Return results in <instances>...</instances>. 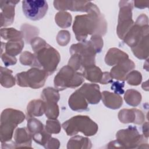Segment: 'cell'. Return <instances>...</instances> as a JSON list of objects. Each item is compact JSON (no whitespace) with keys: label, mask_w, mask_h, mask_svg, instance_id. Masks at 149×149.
I'll return each mask as SVG.
<instances>
[{"label":"cell","mask_w":149,"mask_h":149,"mask_svg":"<svg viewBox=\"0 0 149 149\" xmlns=\"http://www.w3.org/2000/svg\"><path fill=\"white\" fill-rule=\"evenodd\" d=\"M118 116L120 122L123 123H133L140 125L145 120L143 112L136 108L122 109L119 112Z\"/></svg>","instance_id":"cell-15"},{"label":"cell","mask_w":149,"mask_h":149,"mask_svg":"<svg viewBox=\"0 0 149 149\" xmlns=\"http://www.w3.org/2000/svg\"><path fill=\"white\" fill-rule=\"evenodd\" d=\"M70 40V34L68 30H61L56 36V41L61 46L66 45Z\"/></svg>","instance_id":"cell-38"},{"label":"cell","mask_w":149,"mask_h":149,"mask_svg":"<svg viewBox=\"0 0 149 149\" xmlns=\"http://www.w3.org/2000/svg\"><path fill=\"white\" fill-rule=\"evenodd\" d=\"M13 72L7 68L1 66L0 83L2 86L10 88L15 86L16 79L12 75Z\"/></svg>","instance_id":"cell-26"},{"label":"cell","mask_w":149,"mask_h":149,"mask_svg":"<svg viewBox=\"0 0 149 149\" xmlns=\"http://www.w3.org/2000/svg\"><path fill=\"white\" fill-rule=\"evenodd\" d=\"M48 76L44 69L33 67L26 72L17 73L15 79L17 84L20 87L38 89L44 86Z\"/></svg>","instance_id":"cell-6"},{"label":"cell","mask_w":149,"mask_h":149,"mask_svg":"<svg viewBox=\"0 0 149 149\" xmlns=\"http://www.w3.org/2000/svg\"><path fill=\"white\" fill-rule=\"evenodd\" d=\"M69 107L75 111H83L87 109L88 102L83 94L78 91L76 90L69 97L68 100Z\"/></svg>","instance_id":"cell-18"},{"label":"cell","mask_w":149,"mask_h":149,"mask_svg":"<svg viewBox=\"0 0 149 149\" xmlns=\"http://www.w3.org/2000/svg\"><path fill=\"white\" fill-rule=\"evenodd\" d=\"M25 118L26 116L22 111L12 108H6L1 113V125L16 127Z\"/></svg>","instance_id":"cell-12"},{"label":"cell","mask_w":149,"mask_h":149,"mask_svg":"<svg viewBox=\"0 0 149 149\" xmlns=\"http://www.w3.org/2000/svg\"><path fill=\"white\" fill-rule=\"evenodd\" d=\"M148 24L143 25L135 22L125 36L123 41L131 48L135 47L144 36L148 35Z\"/></svg>","instance_id":"cell-11"},{"label":"cell","mask_w":149,"mask_h":149,"mask_svg":"<svg viewBox=\"0 0 149 149\" xmlns=\"http://www.w3.org/2000/svg\"><path fill=\"white\" fill-rule=\"evenodd\" d=\"M129 59V55L116 48H110L105 55V62L108 66H113L120 61Z\"/></svg>","instance_id":"cell-21"},{"label":"cell","mask_w":149,"mask_h":149,"mask_svg":"<svg viewBox=\"0 0 149 149\" xmlns=\"http://www.w3.org/2000/svg\"><path fill=\"white\" fill-rule=\"evenodd\" d=\"M3 44L4 47L2 44H1V46L5 48V52L13 56H15L21 52L24 44V41L22 40L17 41H9Z\"/></svg>","instance_id":"cell-25"},{"label":"cell","mask_w":149,"mask_h":149,"mask_svg":"<svg viewBox=\"0 0 149 149\" xmlns=\"http://www.w3.org/2000/svg\"><path fill=\"white\" fill-rule=\"evenodd\" d=\"M92 144L89 139L81 136L70 138L67 144V148H91Z\"/></svg>","instance_id":"cell-24"},{"label":"cell","mask_w":149,"mask_h":149,"mask_svg":"<svg viewBox=\"0 0 149 149\" xmlns=\"http://www.w3.org/2000/svg\"><path fill=\"white\" fill-rule=\"evenodd\" d=\"M142 88L144 90L148 91V81L144 82L142 84Z\"/></svg>","instance_id":"cell-47"},{"label":"cell","mask_w":149,"mask_h":149,"mask_svg":"<svg viewBox=\"0 0 149 149\" xmlns=\"http://www.w3.org/2000/svg\"><path fill=\"white\" fill-rule=\"evenodd\" d=\"M112 82V78L110 75V73L108 72H104L102 74V79L100 83L102 84H107Z\"/></svg>","instance_id":"cell-44"},{"label":"cell","mask_w":149,"mask_h":149,"mask_svg":"<svg viewBox=\"0 0 149 149\" xmlns=\"http://www.w3.org/2000/svg\"><path fill=\"white\" fill-rule=\"evenodd\" d=\"M149 1H134L133 5L138 9H144L148 6Z\"/></svg>","instance_id":"cell-45"},{"label":"cell","mask_w":149,"mask_h":149,"mask_svg":"<svg viewBox=\"0 0 149 149\" xmlns=\"http://www.w3.org/2000/svg\"><path fill=\"white\" fill-rule=\"evenodd\" d=\"M27 129L31 136L44 129L42 123L34 118H31L27 119Z\"/></svg>","instance_id":"cell-32"},{"label":"cell","mask_w":149,"mask_h":149,"mask_svg":"<svg viewBox=\"0 0 149 149\" xmlns=\"http://www.w3.org/2000/svg\"><path fill=\"white\" fill-rule=\"evenodd\" d=\"M60 146L59 141L55 138L51 137L50 140L48 141L47 144L44 146L45 148H59Z\"/></svg>","instance_id":"cell-42"},{"label":"cell","mask_w":149,"mask_h":149,"mask_svg":"<svg viewBox=\"0 0 149 149\" xmlns=\"http://www.w3.org/2000/svg\"><path fill=\"white\" fill-rule=\"evenodd\" d=\"M45 129L51 134H58L61 132V125L57 119H48L46 121Z\"/></svg>","instance_id":"cell-37"},{"label":"cell","mask_w":149,"mask_h":149,"mask_svg":"<svg viewBox=\"0 0 149 149\" xmlns=\"http://www.w3.org/2000/svg\"><path fill=\"white\" fill-rule=\"evenodd\" d=\"M84 69V70L83 72L84 78L93 83H97L100 82L103 72H102L99 67L93 65L86 67Z\"/></svg>","instance_id":"cell-23"},{"label":"cell","mask_w":149,"mask_h":149,"mask_svg":"<svg viewBox=\"0 0 149 149\" xmlns=\"http://www.w3.org/2000/svg\"><path fill=\"white\" fill-rule=\"evenodd\" d=\"M48 5L44 0H26L22 1V10L24 16L33 21L42 19L46 15Z\"/></svg>","instance_id":"cell-9"},{"label":"cell","mask_w":149,"mask_h":149,"mask_svg":"<svg viewBox=\"0 0 149 149\" xmlns=\"http://www.w3.org/2000/svg\"><path fill=\"white\" fill-rule=\"evenodd\" d=\"M125 80L130 85L138 86L142 80L141 73L137 70H132L127 74Z\"/></svg>","instance_id":"cell-36"},{"label":"cell","mask_w":149,"mask_h":149,"mask_svg":"<svg viewBox=\"0 0 149 149\" xmlns=\"http://www.w3.org/2000/svg\"><path fill=\"white\" fill-rule=\"evenodd\" d=\"M119 12L116 33L119 38L123 40L134 23L132 19L133 1H120L119 2Z\"/></svg>","instance_id":"cell-7"},{"label":"cell","mask_w":149,"mask_h":149,"mask_svg":"<svg viewBox=\"0 0 149 149\" xmlns=\"http://www.w3.org/2000/svg\"><path fill=\"white\" fill-rule=\"evenodd\" d=\"M77 90L83 94L88 104H98L101 99L100 86L97 84L85 83Z\"/></svg>","instance_id":"cell-16"},{"label":"cell","mask_w":149,"mask_h":149,"mask_svg":"<svg viewBox=\"0 0 149 149\" xmlns=\"http://www.w3.org/2000/svg\"><path fill=\"white\" fill-rule=\"evenodd\" d=\"M124 86V83H119L118 81L113 83V85L111 86V89L115 91V93L118 94H122L124 93V90L123 87Z\"/></svg>","instance_id":"cell-43"},{"label":"cell","mask_w":149,"mask_h":149,"mask_svg":"<svg viewBox=\"0 0 149 149\" xmlns=\"http://www.w3.org/2000/svg\"><path fill=\"white\" fill-rule=\"evenodd\" d=\"M51 137V134L47 132L45 128L42 131L32 136V138L36 143L44 147Z\"/></svg>","instance_id":"cell-35"},{"label":"cell","mask_w":149,"mask_h":149,"mask_svg":"<svg viewBox=\"0 0 149 149\" xmlns=\"http://www.w3.org/2000/svg\"><path fill=\"white\" fill-rule=\"evenodd\" d=\"M13 137L16 144V148H32L31 141L33 138L27 127L17 128L15 132Z\"/></svg>","instance_id":"cell-17"},{"label":"cell","mask_w":149,"mask_h":149,"mask_svg":"<svg viewBox=\"0 0 149 149\" xmlns=\"http://www.w3.org/2000/svg\"><path fill=\"white\" fill-rule=\"evenodd\" d=\"M45 113V102L42 100H33L27 106V119L41 116Z\"/></svg>","instance_id":"cell-20"},{"label":"cell","mask_w":149,"mask_h":149,"mask_svg":"<svg viewBox=\"0 0 149 149\" xmlns=\"http://www.w3.org/2000/svg\"><path fill=\"white\" fill-rule=\"evenodd\" d=\"M101 95L103 104L108 108L116 109L119 108L123 104L122 98L118 94L104 91Z\"/></svg>","instance_id":"cell-19"},{"label":"cell","mask_w":149,"mask_h":149,"mask_svg":"<svg viewBox=\"0 0 149 149\" xmlns=\"http://www.w3.org/2000/svg\"><path fill=\"white\" fill-rule=\"evenodd\" d=\"M19 1H0L1 27L11 25L15 19V8Z\"/></svg>","instance_id":"cell-13"},{"label":"cell","mask_w":149,"mask_h":149,"mask_svg":"<svg viewBox=\"0 0 149 149\" xmlns=\"http://www.w3.org/2000/svg\"><path fill=\"white\" fill-rule=\"evenodd\" d=\"M21 30L23 32L24 38L27 43H30L31 41L37 37L39 34V30L37 27L27 24L22 25Z\"/></svg>","instance_id":"cell-31"},{"label":"cell","mask_w":149,"mask_h":149,"mask_svg":"<svg viewBox=\"0 0 149 149\" xmlns=\"http://www.w3.org/2000/svg\"><path fill=\"white\" fill-rule=\"evenodd\" d=\"M54 6L56 9L60 11L69 10L74 12H87V13L98 8L91 2L85 1H55L54 2Z\"/></svg>","instance_id":"cell-10"},{"label":"cell","mask_w":149,"mask_h":149,"mask_svg":"<svg viewBox=\"0 0 149 149\" xmlns=\"http://www.w3.org/2000/svg\"><path fill=\"white\" fill-rule=\"evenodd\" d=\"M84 81L83 74L77 72L70 66H63L54 77V87L58 91L67 88H74L80 86Z\"/></svg>","instance_id":"cell-5"},{"label":"cell","mask_w":149,"mask_h":149,"mask_svg":"<svg viewBox=\"0 0 149 149\" xmlns=\"http://www.w3.org/2000/svg\"><path fill=\"white\" fill-rule=\"evenodd\" d=\"M55 21L56 24L62 29H65L71 26L72 15L66 11H60L55 16Z\"/></svg>","instance_id":"cell-29"},{"label":"cell","mask_w":149,"mask_h":149,"mask_svg":"<svg viewBox=\"0 0 149 149\" xmlns=\"http://www.w3.org/2000/svg\"><path fill=\"white\" fill-rule=\"evenodd\" d=\"M1 36L3 39L8 41L22 40L24 38L23 33L22 31L17 30L12 27L1 29Z\"/></svg>","instance_id":"cell-27"},{"label":"cell","mask_w":149,"mask_h":149,"mask_svg":"<svg viewBox=\"0 0 149 149\" xmlns=\"http://www.w3.org/2000/svg\"><path fill=\"white\" fill-rule=\"evenodd\" d=\"M142 99L141 94L138 91L134 89L126 90L124 95V100L126 102L132 107L138 106Z\"/></svg>","instance_id":"cell-28"},{"label":"cell","mask_w":149,"mask_h":149,"mask_svg":"<svg viewBox=\"0 0 149 149\" xmlns=\"http://www.w3.org/2000/svg\"><path fill=\"white\" fill-rule=\"evenodd\" d=\"M93 46L94 47L97 53H100L103 48V40L102 36L100 35H93L90 39Z\"/></svg>","instance_id":"cell-39"},{"label":"cell","mask_w":149,"mask_h":149,"mask_svg":"<svg viewBox=\"0 0 149 149\" xmlns=\"http://www.w3.org/2000/svg\"><path fill=\"white\" fill-rule=\"evenodd\" d=\"M135 68V63L129 59L122 60L115 65L110 72L112 79L120 81L125 80L127 74Z\"/></svg>","instance_id":"cell-14"},{"label":"cell","mask_w":149,"mask_h":149,"mask_svg":"<svg viewBox=\"0 0 149 149\" xmlns=\"http://www.w3.org/2000/svg\"><path fill=\"white\" fill-rule=\"evenodd\" d=\"M72 29L76 40L82 42L88 35L104 36L107 31V23L97 8L87 14L76 16Z\"/></svg>","instance_id":"cell-1"},{"label":"cell","mask_w":149,"mask_h":149,"mask_svg":"<svg viewBox=\"0 0 149 149\" xmlns=\"http://www.w3.org/2000/svg\"><path fill=\"white\" fill-rule=\"evenodd\" d=\"M116 138L108 144V148H145L144 144L147 143L148 139L139 133L136 127L132 126L119 130L116 134Z\"/></svg>","instance_id":"cell-2"},{"label":"cell","mask_w":149,"mask_h":149,"mask_svg":"<svg viewBox=\"0 0 149 149\" xmlns=\"http://www.w3.org/2000/svg\"><path fill=\"white\" fill-rule=\"evenodd\" d=\"M70 55L77 54L81 58V67L86 68L95 64L96 51L90 41H84L72 44L69 49Z\"/></svg>","instance_id":"cell-8"},{"label":"cell","mask_w":149,"mask_h":149,"mask_svg":"<svg viewBox=\"0 0 149 149\" xmlns=\"http://www.w3.org/2000/svg\"><path fill=\"white\" fill-rule=\"evenodd\" d=\"M1 58L6 66L14 65L17 62V59L15 56L10 55L6 52L2 54Z\"/></svg>","instance_id":"cell-41"},{"label":"cell","mask_w":149,"mask_h":149,"mask_svg":"<svg viewBox=\"0 0 149 149\" xmlns=\"http://www.w3.org/2000/svg\"><path fill=\"white\" fill-rule=\"evenodd\" d=\"M143 136L148 139V122H145L143 125Z\"/></svg>","instance_id":"cell-46"},{"label":"cell","mask_w":149,"mask_h":149,"mask_svg":"<svg viewBox=\"0 0 149 149\" xmlns=\"http://www.w3.org/2000/svg\"><path fill=\"white\" fill-rule=\"evenodd\" d=\"M62 126L68 136H73L81 132L86 136H92L97 133L98 129V125L86 115L73 116L63 122Z\"/></svg>","instance_id":"cell-3"},{"label":"cell","mask_w":149,"mask_h":149,"mask_svg":"<svg viewBox=\"0 0 149 149\" xmlns=\"http://www.w3.org/2000/svg\"><path fill=\"white\" fill-rule=\"evenodd\" d=\"M19 60L20 62L24 66H30L37 68L34 54L31 53L29 51H26L23 52L20 55Z\"/></svg>","instance_id":"cell-34"},{"label":"cell","mask_w":149,"mask_h":149,"mask_svg":"<svg viewBox=\"0 0 149 149\" xmlns=\"http://www.w3.org/2000/svg\"><path fill=\"white\" fill-rule=\"evenodd\" d=\"M148 35L144 36L134 47L131 48L133 54L140 59H146L148 57Z\"/></svg>","instance_id":"cell-22"},{"label":"cell","mask_w":149,"mask_h":149,"mask_svg":"<svg viewBox=\"0 0 149 149\" xmlns=\"http://www.w3.org/2000/svg\"><path fill=\"white\" fill-rule=\"evenodd\" d=\"M59 91L55 88L47 87L44 88L41 94L42 100L45 102H58L60 98Z\"/></svg>","instance_id":"cell-30"},{"label":"cell","mask_w":149,"mask_h":149,"mask_svg":"<svg viewBox=\"0 0 149 149\" xmlns=\"http://www.w3.org/2000/svg\"><path fill=\"white\" fill-rule=\"evenodd\" d=\"M45 114L49 119H56L59 114V107L56 102H45Z\"/></svg>","instance_id":"cell-33"},{"label":"cell","mask_w":149,"mask_h":149,"mask_svg":"<svg viewBox=\"0 0 149 149\" xmlns=\"http://www.w3.org/2000/svg\"><path fill=\"white\" fill-rule=\"evenodd\" d=\"M34 52L37 68H42L49 75L52 74L56 69L61 60L59 52L47 43Z\"/></svg>","instance_id":"cell-4"},{"label":"cell","mask_w":149,"mask_h":149,"mask_svg":"<svg viewBox=\"0 0 149 149\" xmlns=\"http://www.w3.org/2000/svg\"><path fill=\"white\" fill-rule=\"evenodd\" d=\"M68 65L76 71L80 69L81 67V62L79 55L77 54H73L71 55V57L68 62Z\"/></svg>","instance_id":"cell-40"}]
</instances>
